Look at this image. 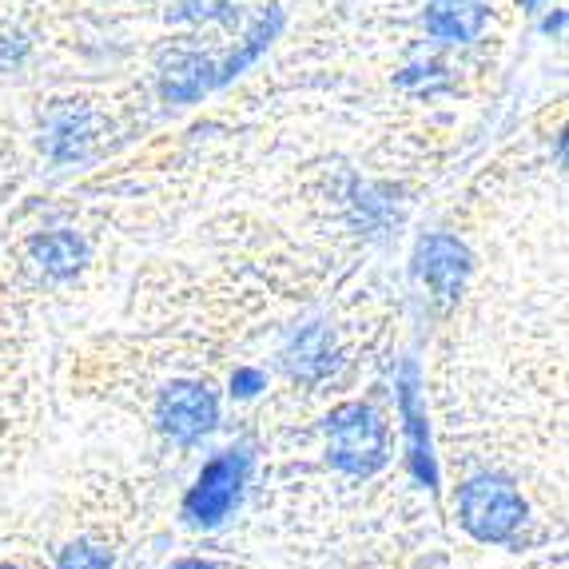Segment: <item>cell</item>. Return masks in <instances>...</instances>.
<instances>
[{
	"mask_svg": "<svg viewBox=\"0 0 569 569\" xmlns=\"http://www.w3.org/2000/svg\"><path fill=\"white\" fill-rule=\"evenodd\" d=\"M327 458L335 470L367 478L387 466V422L367 402H342L327 415Z\"/></svg>",
	"mask_w": 569,
	"mask_h": 569,
	"instance_id": "6da1fadb",
	"label": "cell"
},
{
	"mask_svg": "<svg viewBox=\"0 0 569 569\" xmlns=\"http://www.w3.org/2000/svg\"><path fill=\"white\" fill-rule=\"evenodd\" d=\"M458 513L470 538L510 541L513 530L526 522V502L518 486L502 475H478L458 493Z\"/></svg>",
	"mask_w": 569,
	"mask_h": 569,
	"instance_id": "7a4b0ae2",
	"label": "cell"
},
{
	"mask_svg": "<svg viewBox=\"0 0 569 569\" xmlns=\"http://www.w3.org/2000/svg\"><path fill=\"white\" fill-rule=\"evenodd\" d=\"M247 470H251V455L247 450H223L219 458H211L200 470L196 486L183 498V518L196 530H211L231 513V506L239 502L247 482Z\"/></svg>",
	"mask_w": 569,
	"mask_h": 569,
	"instance_id": "3957f363",
	"label": "cell"
},
{
	"mask_svg": "<svg viewBox=\"0 0 569 569\" xmlns=\"http://www.w3.org/2000/svg\"><path fill=\"white\" fill-rule=\"evenodd\" d=\"M156 422L168 438L191 447V442H200L216 430L219 422V399L216 390L208 382H168L160 390V399H156Z\"/></svg>",
	"mask_w": 569,
	"mask_h": 569,
	"instance_id": "277c9868",
	"label": "cell"
},
{
	"mask_svg": "<svg viewBox=\"0 0 569 569\" xmlns=\"http://www.w3.org/2000/svg\"><path fill=\"white\" fill-rule=\"evenodd\" d=\"M415 276L427 283V291L435 295L438 307L458 303V291H462L466 276H470V251L455 236H442V231L418 239Z\"/></svg>",
	"mask_w": 569,
	"mask_h": 569,
	"instance_id": "5b68a950",
	"label": "cell"
},
{
	"mask_svg": "<svg viewBox=\"0 0 569 569\" xmlns=\"http://www.w3.org/2000/svg\"><path fill=\"white\" fill-rule=\"evenodd\" d=\"M335 362H339L335 359V339L323 323H311L299 335H291V342H287V351H283L287 375H291L295 382H307V387L323 382L335 370Z\"/></svg>",
	"mask_w": 569,
	"mask_h": 569,
	"instance_id": "8992f818",
	"label": "cell"
},
{
	"mask_svg": "<svg viewBox=\"0 0 569 569\" xmlns=\"http://www.w3.org/2000/svg\"><path fill=\"white\" fill-rule=\"evenodd\" d=\"M422 24L442 44H470L486 29L482 0H427Z\"/></svg>",
	"mask_w": 569,
	"mask_h": 569,
	"instance_id": "52a82bcc",
	"label": "cell"
},
{
	"mask_svg": "<svg viewBox=\"0 0 569 569\" xmlns=\"http://www.w3.org/2000/svg\"><path fill=\"white\" fill-rule=\"evenodd\" d=\"M402 418H407V442H410V470L422 486H438V466L435 455H430V430H427V418L418 410V370L415 362H407L402 370Z\"/></svg>",
	"mask_w": 569,
	"mask_h": 569,
	"instance_id": "ba28073f",
	"label": "cell"
},
{
	"mask_svg": "<svg viewBox=\"0 0 569 569\" xmlns=\"http://www.w3.org/2000/svg\"><path fill=\"white\" fill-rule=\"evenodd\" d=\"M29 251L52 279H72L88 259V243L77 231H48V236H37L29 243Z\"/></svg>",
	"mask_w": 569,
	"mask_h": 569,
	"instance_id": "9c48e42d",
	"label": "cell"
},
{
	"mask_svg": "<svg viewBox=\"0 0 569 569\" xmlns=\"http://www.w3.org/2000/svg\"><path fill=\"white\" fill-rule=\"evenodd\" d=\"M57 569H112V550L96 546V541H72L60 553Z\"/></svg>",
	"mask_w": 569,
	"mask_h": 569,
	"instance_id": "30bf717a",
	"label": "cell"
},
{
	"mask_svg": "<svg viewBox=\"0 0 569 569\" xmlns=\"http://www.w3.org/2000/svg\"><path fill=\"white\" fill-rule=\"evenodd\" d=\"M236 0H180V12L188 20H219L228 17Z\"/></svg>",
	"mask_w": 569,
	"mask_h": 569,
	"instance_id": "8fae6325",
	"label": "cell"
},
{
	"mask_svg": "<svg viewBox=\"0 0 569 569\" xmlns=\"http://www.w3.org/2000/svg\"><path fill=\"white\" fill-rule=\"evenodd\" d=\"M263 370H251V367H243V370H236L231 375V390H236L239 399H251V395H259L263 390Z\"/></svg>",
	"mask_w": 569,
	"mask_h": 569,
	"instance_id": "7c38bea8",
	"label": "cell"
},
{
	"mask_svg": "<svg viewBox=\"0 0 569 569\" xmlns=\"http://www.w3.org/2000/svg\"><path fill=\"white\" fill-rule=\"evenodd\" d=\"M171 569H216L211 561H200V558H188V561H176Z\"/></svg>",
	"mask_w": 569,
	"mask_h": 569,
	"instance_id": "4fadbf2b",
	"label": "cell"
},
{
	"mask_svg": "<svg viewBox=\"0 0 569 569\" xmlns=\"http://www.w3.org/2000/svg\"><path fill=\"white\" fill-rule=\"evenodd\" d=\"M541 0H522V9H538Z\"/></svg>",
	"mask_w": 569,
	"mask_h": 569,
	"instance_id": "5bb4252c",
	"label": "cell"
},
{
	"mask_svg": "<svg viewBox=\"0 0 569 569\" xmlns=\"http://www.w3.org/2000/svg\"><path fill=\"white\" fill-rule=\"evenodd\" d=\"M0 569H17V566H0Z\"/></svg>",
	"mask_w": 569,
	"mask_h": 569,
	"instance_id": "9a60e30c",
	"label": "cell"
}]
</instances>
